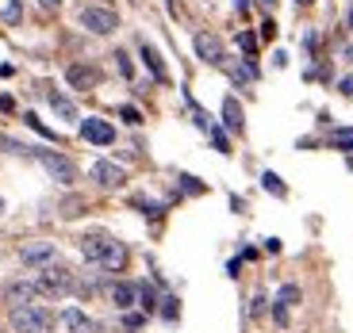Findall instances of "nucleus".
I'll list each match as a JSON object with an SVG mask.
<instances>
[{
	"label": "nucleus",
	"instance_id": "nucleus-1",
	"mask_svg": "<svg viewBox=\"0 0 353 333\" xmlns=\"http://www.w3.org/2000/svg\"><path fill=\"white\" fill-rule=\"evenodd\" d=\"M81 257L88 264H97L100 272H123L127 268V246L115 241L104 230H92V234L81 237Z\"/></svg>",
	"mask_w": 353,
	"mask_h": 333
},
{
	"label": "nucleus",
	"instance_id": "nucleus-2",
	"mask_svg": "<svg viewBox=\"0 0 353 333\" xmlns=\"http://www.w3.org/2000/svg\"><path fill=\"white\" fill-rule=\"evenodd\" d=\"M58 314L39 303H23V307H12V330L16 333H54Z\"/></svg>",
	"mask_w": 353,
	"mask_h": 333
},
{
	"label": "nucleus",
	"instance_id": "nucleus-3",
	"mask_svg": "<svg viewBox=\"0 0 353 333\" xmlns=\"http://www.w3.org/2000/svg\"><path fill=\"white\" fill-rule=\"evenodd\" d=\"M35 280H39V295L43 299H58V295H70L73 288H77V276H73L65 264H46V268L35 272Z\"/></svg>",
	"mask_w": 353,
	"mask_h": 333
},
{
	"label": "nucleus",
	"instance_id": "nucleus-4",
	"mask_svg": "<svg viewBox=\"0 0 353 333\" xmlns=\"http://www.w3.org/2000/svg\"><path fill=\"white\" fill-rule=\"evenodd\" d=\"M31 158H35L39 165L50 173V180H58V184L70 188L73 180H77V165H73L70 158H62V153H54V149H31Z\"/></svg>",
	"mask_w": 353,
	"mask_h": 333
},
{
	"label": "nucleus",
	"instance_id": "nucleus-5",
	"mask_svg": "<svg viewBox=\"0 0 353 333\" xmlns=\"http://www.w3.org/2000/svg\"><path fill=\"white\" fill-rule=\"evenodd\" d=\"M77 19H81V27H85V31H92V35H115V31H119V16H115L112 8H100V4L81 8Z\"/></svg>",
	"mask_w": 353,
	"mask_h": 333
},
{
	"label": "nucleus",
	"instance_id": "nucleus-6",
	"mask_svg": "<svg viewBox=\"0 0 353 333\" xmlns=\"http://www.w3.org/2000/svg\"><path fill=\"white\" fill-rule=\"evenodd\" d=\"M192 50H196V58L208 62V65H223V58H227L223 39L215 35V31H196V35H192Z\"/></svg>",
	"mask_w": 353,
	"mask_h": 333
},
{
	"label": "nucleus",
	"instance_id": "nucleus-7",
	"mask_svg": "<svg viewBox=\"0 0 353 333\" xmlns=\"http://www.w3.org/2000/svg\"><path fill=\"white\" fill-rule=\"evenodd\" d=\"M0 299L8 303V307H23V303H31V299H39V280L35 276H27V280H12L0 288Z\"/></svg>",
	"mask_w": 353,
	"mask_h": 333
},
{
	"label": "nucleus",
	"instance_id": "nucleus-8",
	"mask_svg": "<svg viewBox=\"0 0 353 333\" xmlns=\"http://www.w3.org/2000/svg\"><path fill=\"white\" fill-rule=\"evenodd\" d=\"M88 176L97 180L104 192H115V188H123V180H127V173L115 161H92V169H88Z\"/></svg>",
	"mask_w": 353,
	"mask_h": 333
},
{
	"label": "nucleus",
	"instance_id": "nucleus-9",
	"mask_svg": "<svg viewBox=\"0 0 353 333\" xmlns=\"http://www.w3.org/2000/svg\"><path fill=\"white\" fill-rule=\"evenodd\" d=\"M19 261L27 264V268H46V264H54L58 261V249L50 246V241H31V246H23L19 249Z\"/></svg>",
	"mask_w": 353,
	"mask_h": 333
},
{
	"label": "nucleus",
	"instance_id": "nucleus-10",
	"mask_svg": "<svg viewBox=\"0 0 353 333\" xmlns=\"http://www.w3.org/2000/svg\"><path fill=\"white\" fill-rule=\"evenodd\" d=\"M81 138L85 142H92V146H112L115 142V127L108 123V119H81Z\"/></svg>",
	"mask_w": 353,
	"mask_h": 333
},
{
	"label": "nucleus",
	"instance_id": "nucleus-11",
	"mask_svg": "<svg viewBox=\"0 0 353 333\" xmlns=\"http://www.w3.org/2000/svg\"><path fill=\"white\" fill-rule=\"evenodd\" d=\"M65 80H70V88H77V92H92V88L100 85V69L97 65H85V62H73L70 69H65Z\"/></svg>",
	"mask_w": 353,
	"mask_h": 333
},
{
	"label": "nucleus",
	"instance_id": "nucleus-12",
	"mask_svg": "<svg viewBox=\"0 0 353 333\" xmlns=\"http://www.w3.org/2000/svg\"><path fill=\"white\" fill-rule=\"evenodd\" d=\"M62 322H65V330H70V333H100V322H92L81 307H65L62 310Z\"/></svg>",
	"mask_w": 353,
	"mask_h": 333
},
{
	"label": "nucleus",
	"instance_id": "nucleus-13",
	"mask_svg": "<svg viewBox=\"0 0 353 333\" xmlns=\"http://www.w3.org/2000/svg\"><path fill=\"white\" fill-rule=\"evenodd\" d=\"M108 295H112V303L119 310H131L134 303H139V283H127V280H119V283H112V291H108Z\"/></svg>",
	"mask_w": 353,
	"mask_h": 333
},
{
	"label": "nucleus",
	"instance_id": "nucleus-14",
	"mask_svg": "<svg viewBox=\"0 0 353 333\" xmlns=\"http://www.w3.org/2000/svg\"><path fill=\"white\" fill-rule=\"evenodd\" d=\"M223 127H227L230 134H242L246 131V119H242V104L234 96L223 100Z\"/></svg>",
	"mask_w": 353,
	"mask_h": 333
},
{
	"label": "nucleus",
	"instance_id": "nucleus-15",
	"mask_svg": "<svg viewBox=\"0 0 353 333\" xmlns=\"http://www.w3.org/2000/svg\"><path fill=\"white\" fill-rule=\"evenodd\" d=\"M139 54H142V62H146V69L154 73V80H169V69H165V62H161V54L154 50L150 43H139Z\"/></svg>",
	"mask_w": 353,
	"mask_h": 333
},
{
	"label": "nucleus",
	"instance_id": "nucleus-16",
	"mask_svg": "<svg viewBox=\"0 0 353 333\" xmlns=\"http://www.w3.org/2000/svg\"><path fill=\"white\" fill-rule=\"evenodd\" d=\"M46 96H50V107H54L58 115H62L65 123H73V119H81V115H77V104H73L70 96H62V92H46Z\"/></svg>",
	"mask_w": 353,
	"mask_h": 333
},
{
	"label": "nucleus",
	"instance_id": "nucleus-17",
	"mask_svg": "<svg viewBox=\"0 0 353 333\" xmlns=\"http://www.w3.org/2000/svg\"><path fill=\"white\" fill-rule=\"evenodd\" d=\"M261 188L269 195H276V200H284V195H288V188L281 184V176H276V173H261Z\"/></svg>",
	"mask_w": 353,
	"mask_h": 333
},
{
	"label": "nucleus",
	"instance_id": "nucleus-18",
	"mask_svg": "<svg viewBox=\"0 0 353 333\" xmlns=\"http://www.w3.org/2000/svg\"><path fill=\"white\" fill-rule=\"evenodd\" d=\"M0 19H4L8 27H19V19H23V4H19V0H8V4L0 8Z\"/></svg>",
	"mask_w": 353,
	"mask_h": 333
},
{
	"label": "nucleus",
	"instance_id": "nucleus-19",
	"mask_svg": "<svg viewBox=\"0 0 353 333\" xmlns=\"http://www.w3.org/2000/svg\"><path fill=\"white\" fill-rule=\"evenodd\" d=\"M158 303H161L158 291H154L150 283H139V307L142 310H158Z\"/></svg>",
	"mask_w": 353,
	"mask_h": 333
},
{
	"label": "nucleus",
	"instance_id": "nucleus-20",
	"mask_svg": "<svg viewBox=\"0 0 353 333\" xmlns=\"http://www.w3.org/2000/svg\"><path fill=\"white\" fill-rule=\"evenodd\" d=\"M234 43H239V50L246 54L250 62H254V54H257V35H250V31H239V39H234Z\"/></svg>",
	"mask_w": 353,
	"mask_h": 333
},
{
	"label": "nucleus",
	"instance_id": "nucleus-21",
	"mask_svg": "<svg viewBox=\"0 0 353 333\" xmlns=\"http://www.w3.org/2000/svg\"><path fill=\"white\" fill-rule=\"evenodd\" d=\"M276 303H284V307H296V303H300V288H296V283H284V288L276 291Z\"/></svg>",
	"mask_w": 353,
	"mask_h": 333
},
{
	"label": "nucleus",
	"instance_id": "nucleus-22",
	"mask_svg": "<svg viewBox=\"0 0 353 333\" xmlns=\"http://www.w3.org/2000/svg\"><path fill=\"white\" fill-rule=\"evenodd\" d=\"M208 134H212V146L219 149V153H230V138H227V131H223V127H212Z\"/></svg>",
	"mask_w": 353,
	"mask_h": 333
},
{
	"label": "nucleus",
	"instance_id": "nucleus-23",
	"mask_svg": "<svg viewBox=\"0 0 353 333\" xmlns=\"http://www.w3.org/2000/svg\"><path fill=\"white\" fill-rule=\"evenodd\" d=\"M0 153H31V149H27L23 142L8 138V134H0Z\"/></svg>",
	"mask_w": 353,
	"mask_h": 333
},
{
	"label": "nucleus",
	"instance_id": "nucleus-24",
	"mask_svg": "<svg viewBox=\"0 0 353 333\" xmlns=\"http://www.w3.org/2000/svg\"><path fill=\"white\" fill-rule=\"evenodd\" d=\"M23 123H27V127H35V131L43 134V138H58V134H54L50 127H43V119H39L35 111H27V115H23Z\"/></svg>",
	"mask_w": 353,
	"mask_h": 333
},
{
	"label": "nucleus",
	"instance_id": "nucleus-25",
	"mask_svg": "<svg viewBox=\"0 0 353 333\" xmlns=\"http://www.w3.org/2000/svg\"><path fill=\"white\" fill-rule=\"evenodd\" d=\"M131 207H142V215H161V211H165L161 203H150L146 195H134V200H131Z\"/></svg>",
	"mask_w": 353,
	"mask_h": 333
},
{
	"label": "nucleus",
	"instance_id": "nucleus-26",
	"mask_svg": "<svg viewBox=\"0 0 353 333\" xmlns=\"http://www.w3.org/2000/svg\"><path fill=\"white\" fill-rule=\"evenodd\" d=\"M115 65H119V73H123L127 80H134V65H131V58H127L123 50H115Z\"/></svg>",
	"mask_w": 353,
	"mask_h": 333
},
{
	"label": "nucleus",
	"instance_id": "nucleus-27",
	"mask_svg": "<svg viewBox=\"0 0 353 333\" xmlns=\"http://www.w3.org/2000/svg\"><path fill=\"white\" fill-rule=\"evenodd\" d=\"M119 119H123V123H131V127H139V123H142V111L127 104V107H119Z\"/></svg>",
	"mask_w": 353,
	"mask_h": 333
},
{
	"label": "nucleus",
	"instance_id": "nucleus-28",
	"mask_svg": "<svg viewBox=\"0 0 353 333\" xmlns=\"http://www.w3.org/2000/svg\"><path fill=\"white\" fill-rule=\"evenodd\" d=\"M330 146H342V149H353V131H334V134H330Z\"/></svg>",
	"mask_w": 353,
	"mask_h": 333
},
{
	"label": "nucleus",
	"instance_id": "nucleus-29",
	"mask_svg": "<svg viewBox=\"0 0 353 333\" xmlns=\"http://www.w3.org/2000/svg\"><path fill=\"white\" fill-rule=\"evenodd\" d=\"M161 314H165L169 322H176V314H181V307H176V299H173V295H165V299H161Z\"/></svg>",
	"mask_w": 353,
	"mask_h": 333
},
{
	"label": "nucleus",
	"instance_id": "nucleus-30",
	"mask_svg": "<svg viewBox=\"0 0 353 333\" xmlns=\"http://www.w3.org/2000/svg\"><path fill=\"white\" fill-rule=\"evenodd\" d=\"M288 310H292V307H284V303H273V318H276V325H288Z\"/></svg>",
	"mask_w": 353,
	"mask_h": 333
},
{
	"label": "nucleus",
	"instance_id": "nucleus-31",
	"mask_svg": "<svg viewBox=\"0 0 353 333\" xmlns=\"http://www.w3.org/2000/svg\"><path fill=\"white\" fill-rule=\"evenodd\" d=\"M181 188H185V192H196V195L203 192V184L196 180V176H181Z\"/></svg>",
	"mask_w": 353,
	"mask_h": 333
},
{
	"label": "nucleus",
	"instance_id": "nucleus-32",
	"mask_svg": "<svg viewBox=\"0 0 353 333\" xmlns=\"http://www.w3.org/2000/svg\"><path fill=\"white\" fill-rule=\"evenodd\" d=\"M250 314H254V318H261V314H265V295H261V291H257L254 303H250Z\"/></svg>",
	"mask_w": 353,
	"mask_h": 333
},
{
	"label": "nucleus",
	"instance_id": "nucleus-33",
	"mask_svg": "<svg viewBox=\"0 0 353 333\" xmlns=\"http://www.w3.org/2000/svg\"><path fill=\"white\" fill-rule=\"evenodd\" d=\"M338 92H342V96H353V73H350V77L338 80Z\"/></svg>",
	"mask_w": 353,
	"mask_h": 333
},
{
	"label": "nucleus",
	"instance_id": "nucleus-34",
	"mask_svg": "<svg viewBox=\"0 0 353 333\" xmlns=\"http://www.w3.org/2000/svg\"><path fill=\"white\" fill-rule=\"evenodd\" d=\"M315 46H319V35H315V31H307V35H303V50L315 54Z\"/></svg>",
	"mask_w": 353,
	"mask_h": 333
},
{
	"label": "nucleus",
	"instance_id": "nucleus-35",
	"mask_svg": "<svg viewBox=\"0 0 353 333\" xmlns=\"http://www.w3.org/2000/svg\"><path fill=\"white\" fill-rule=\"evenodd\" d=\"M276 35V23H273V19H265V23H261V39H273Z\"/></svg>",
	"mask_w": 353,
	"mask_h": 333
},
{
	"label": "nucleus",
	"instance_id": "nucleus-36",
	"mask_svg": "<svg viewBox=\"0 0 353 333\" xmlns=\"http://www.w3.org/2000/svg\"><path fill=\"white\" fill-rule=\"evenodd\" d=\"M273 65H276V69H284V65H288V54L276 50V54H273Z\"/></svg>",
	"mask_w": 353,
	"mask_h": 333
},
{
	"label": "nucleus",
	"instance_id": "nucleus-37",
	"mask_svg": "<svg viewBox=\"0 0 353 333\" xmlns=\"http://www.w3.org/2000/svg\"><path fill=\"white\" fill-rule=\"evenodd\" d=\"M39 8H46V12H58V8H62V0H39Z\"/></svg>",
	"mask_w": 353,
	"mask_h": 333
},
{
	"label": "nucleus",
	"instance_id": "nucleus-38",
	"mask_svg": "<svg viewBox=\"0 0 353 333\" xmlns=\"http://www.w3.org/2000/svg\"><path fill=\"white\" fill-rule=\"evenodd\" d=\"M123 322L134 330V325H142V314H131V310H127V314H123Z\"/></svg>",
	"mask_w": 353,
	"mask_h": 333
},
{
	"label": "nucleus",
	"instance_id": "nucleus-39",
	"mask_svg": "<svg viewBox=\"0 0 353 333\" xmlns=\"http://www.w3.org/2000/svg\"><path fill=\"white\" fill-rule=\"evenodd\" d=\"M12 107H16V104H12V96H0V111H12Z\"/></svg>",
	"mask_w": 353,
	"mask_h": 333
},
{
	"label": "nucleus",
	"instance_id": "nucleus-40",
	"mask_svg": "<svg viewBox=\"0 0 353 333\" xmlns=\"http://www.w3.org/2000/svg\"><path fill=\"white\" fill-rule=\"evenodd\" d=\"M342 58H345V62H353V39H350V43H345V50H342Z\"/></svg>",
	"mask_w": 353,
	"mask_h": 333
},
{
	"label": "nucleus",
	"instance_id": "nucleus-41",
	"mask_svg": "<svg viewBox=\"0 0 353 333\" xmlns=\"http://www.w3.org/2000/svg\"><path fill=\"white\" fill-rule=\"evenodd\" d=\"M234 8H239V12H246V8H250V0H234Z\"/></svg>",
	"mask_w": 353,
	"mask_h": 333
},
{
	"label": "nucleus",
	"instance_id": "nucleus-42",
	"mask_svg": "<svg viewBox=\"0 0 353 333\" xmlns=\"http://www.w3.org/2000/svg\"><path fill=\"white\" fill-rule=\"evenodd\" d=\"M345 31H350V35H353V12H350V16H345Z\"/></svg>",
	"mask_w": 353,
	"mask_h": 333
},
{
	"label": "nucleus",
	"instance_id": "nucleus-43",
	"mask_svg": "<svg viewBox=\"0 0 353 333\" xmlns=\"http://www.w3.org/2000/svg\"><path fill=\"white\" fill-rule=\"evenodd\" d=\"M296 4H300V8H307V4H315V0H296Z\"/></svg>",
	"mask_w": 353,
	"mask_h": 333
},
{
	"label": "nucleus",
	"instance_id": "nucleus-44",
	"mask_svg": "<svg viewBox=\"0 0 353 333\" xmlns=\"http://www.w3.org/2000/svg\"><path fill=\"white\" fill-rule=\"evenodd\" d=\"M261 4H265V8H273V4H276V0H261Z\"/></svg>",
	"mask_w": 353,
	"mask_h": 333
},
{
	"label": "nucleus",
	"instance_id": "nucleus-45",
	"mask_svg": "<svg viewBox=\"0 0 353 333\" xmlns=\"http://www.w3.org/2000/svg\"><path fill=\"white\" fill-rule=\"evenodd\" d=\"M4 207H8V203H4V195H0V215H4Z\"/></svg>",
	"mask_w": 353,
	"mask_h": 333
},
{
	"label": "nucleus",
	"instance_id": "nucleus-46",
	"mask_svg": "<svg viewBox=\"0 0 353 333\" xmlns=\"http://www.w3.org/2000/svg\"><path fill=\"white\" fill-rule=\"evenodd\" d=\"M350 169H353V158H350Z\"/></svg>",
	"mask_w": 353,
	"mask_h": 333
}]
</instances>
